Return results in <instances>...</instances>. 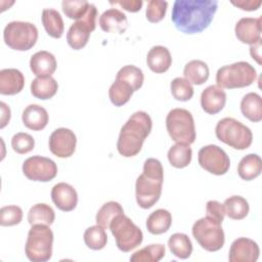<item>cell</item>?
I'll return each mask as SVG.
<instances>
[{"label": "cell", "instance_id": "1", "mask_svg": "<svg viewBox=\"0 0 262 262\" xmlns=\"http://www.w3.org/2000/svg\"><path fill=\"white\" fill-rule=\"evenodd\" d=\"M217 7V0H176L171 19L180 32L198 34L209 27Z\"/></svg>", "mask_w": 262, "mask_h": 262}, {"label": "cell", "instance_id": "2", "mask_svg": "<svg viewBox=\"0 0 262 262\" xmlns=\"http://www.w3.org/2000/svg\"><path fill=\"white\" fill-rule=\"evenodd\" d=\"M152 121L143 111L135 112L121 128L117 141V149L126 158L136 156L142 147L145 138L149 135Z\"/></svg>", "mask_w": 262, "mask_h": 262}, {"label": "cell", "instance_id": "3", "mask_svg": "<svg viewBox=\"0 0 262 262\" xmlns=\"http://www.w3.org/2000/svg\"><path fill=\"white\" fill-rule=\"evenodd\" d=\"M164 181V169L158 159L149 158L143 164V171L135 183V195L142 209L151 208L160 199Z\"/></svg>", "mask_w": 262, "mask_h": 262}, {"label": "cell", "instance_id": "4", "mask_svg": "<svg viewBox=\"0 0 262 262\" xmlns=\"http://www.w3.org/2000/svg\"><path fill=\"white\" fill-rule=\"evenodd\" d=\"M53 232L49 225L34 224L29 230L25 252L33 262H46L52 256Z\"/></svg>", "mask_w": 262, "mask_h": 262}, {"label": "cell", "instance_id": "5", "mask_svg": "<svg viewBox=\"0 0 262 262\" xmlns=\"http://www.w3.org/2000/svg\"><path fill=\"white\" fill-rule=\"evenodd\" d=\"M257 72L247 61H237L221 67L216 73V83L220 88L234 89L250 86L255 82Z\"/></svg>", "mask_w": 262, "mask_h": 262}, {"label": "cell", "instance_id": "6", "mask_svg": "<svg viewBox=\"0 0 262 262\" xmlns=\"http://www.w3.org/2000/svg\"><path fill=\"white\" fill-rule=\"evenodd\" d=\"M215 133L220 141L238 150L248 148L253 141L251 129L233 118L221 119L216 125Z\"/></svg>", "mask_w": 262, "mask_h": 262}, {"label": "cell", "instance_id": "7", "mask_svg": "<svg viewBox=\"0 0 262 262\" xmlns=\"http://www.w3.org/2000/svg\"><path fill=\"white\" fill-rule=\"evenodd\" d=\"M167 131L175 142L191 144L195 140L193 117L185 108H173L166 118Z\"/></svg>", "mask_w": 262, "mask_h": 262}, {"label": "cell", "instance_id": "8", "mask_svg": "<svg viewBox=\"0 0 262 262\" xmlns=\"http://www.w3.org/2000/svg\"><path fill=\"white\" fill-rule=\"evenodd\" d=\"M3 38L5 44L11 49L26 51L36 44L38 40V29L32 23L13 20L5 26Z\"/></svg>", "mask_w": 262, "mask_h": 262}, {"label": "cell", "instance_id": "9", "mask_svg": "<svg viewBox=\"0 0 262 262\" xmlns=\"http://www.w3.org/2000/svg\"><path fill=\"white\" fill-rule=\"evenodd\" d=\"M108 228L115 237L117 247L123 252H130L142 243L143 233L141 229L124 214L115 217Z\"/></svg>", "mask_w": 262, "mask_h": 262}, {"label": "cell", "instance_id": "10", "mask_svg": "<svg viewBox=\"0 0 262 262\" xmlns=\"http://www.w3.org/2000/svg\"><path fill=\"white\" fill-rule=\"evenodd\" d=\"M191 231L195 241L206 251L216 252L224 245L225 236L221 223L208 216L196 220Z\"/></svg>", "mask_w": 262, "mask_h": 262}, {"label": "cell", "instance_id": "11", "mask_svg": "<svg viewBox=\"0 0 262 262\" xmlns=\"http://www.w3.org/2000/svg\"><path fill=\"white\" fill-rule=\"evenodd\" d=\"M96 17L97 8L93 3H90L86 14L71 25L67 33V41L73 49H82L88 43L90 33L96 27Z\"/></svg>", "mask_w": 262, "mask_h": 262}, {"label": "cell", "instance_id": "12", "mask_svg": "<svg viewBox=\"0 0 262 262\" xmlns=\"http://www.w3.org/2000/svg\"><path fill=\"white\" fill-rule=\"evenodd\" d=\"M198 161L203 169L214 175H223L230 167L227 154L215 144L203 146L198 152Z\"/></svg>", "mask_w": 262, "mask_h": 262}, {"label": "cell", "instance_id": "13", "mask_svg": "<svg viewBox=\"0 0 262 262\" xmlns=\"http://www.w3.org/2000/svg\"><path fill=\"white\" fill-rule=\"evenodd\" d=\"M23 173L30 180L47 182L56 176L57 166L49 158L33 156L24 162Z\"/></svg>", "mask_w": 262, "mask_h": 262}, {"label": "cell", "instance_id": "14", "mask_svg": "<svg viewBox=\"0 0 262 262\" xmlns=\"http://www.w3.org/2000/svg\"><path fill=\"white\" fill-rule=\"evenodd\" d=\"M49 149L58 158H69L76 149L77 137L75 133L68 128H57L49 136Z\"/></svg>", "mask_w": 262, "mask_h": 262}, {"label": "cell", "instance_id": "15", "mask_svg": "<svg viewBox=\"0 0 262 262\" xmlns=\"http://www.w3.org/2000/svg\"><path fill=\"white\" fill-rule=\"evenodd\" d=\"M260 249L256 242L248 237L234 239L229 249L228 260L230 262H256Z\"/></svg>", "mask_w": 262, "mask_h": 262}, {"label": "cell", "instance_id": "16", "mask_svg": "<svg viewBox=\"0 0 262 262\" xmlns=\"http://www.w3.org/2000/svg\"><path fill=\"white\" fill-rule=\"evenodd\" d=\"M236 38L245 44L253 45L261 40V17H243L234 28Z\"/></svg>", "mask_w": 262, "mask_h": 262}, {"label": "cell", "instance_id": "17", "mask_svg": "<svg viewBox=\"0 0 262 262\" xmlns=\"http://www.w3.org/2000/svg\"><path fill=\"white\" fill-rule=\"evenodd\" d=\"M51 200L61 211H73L78 204V194L76 189L69 183L59 182L51 189Z\"/></svg>", "mask_w": 262, "mask_h": 262}, {"label": "cell", "instance_id": "18", "mask_svg": "<svg viewBox=\"0 0 262 262\" xmlns=\"http://www.w3.org/2000/svg\"><path fill=\"white\" fill-rule=\"evenodd\" d=\"M226 103L225 91L217 85H210L205 88L201 94V106L210 114L215 115L219 113Z\"/></svg>", "mask_w": 262, "mask_h": 262}, {"label": "cell", "instance_id": "19", "mask_svg": "<svg viewBox=\"0 0 262 262\" xmlns=\"http://www.w3.org/2000/svg\"><path fill=\"white\" fill-rule=\"evenodd\" d=\"M99 26L104 32L123 34L128 27V19L121 10L110 8L99 16Z\"/></svg>", "mask_w": 262, "mask_h": 262}, {"label": "cell", "instance_id": "20", "mask_svg": "<svg viewBox=\"0 0 262 262\" xmlns=\"http://www.w3.org/2000/svg\"><path fill=\"white\" fill-rule=\"evenodd\" d=\"M25 86V77L19 70L3 69L0 71V93L14 95L19 93Z\"/></svg>", "mask_w": 262, "mask_h": 262}, {"label": "cell", "instance_id": "21", "mask_svg": "<svg viewBox=\"0 0 262 262\" xmlns=\"http://www.w3.org/2000/svg\"><path fill=\"white\" fill-rule=\"evenodd\" d=\"M30 68L37 77H48L56 70V59L49 51L41 50L31 56Z\"/></svg>", "mask_w": 262, "mask_h": 262}, {"label": "cell", "instance_id": "22", "mask_svg": "<svg viewBox=\"0 0 262 262\" xmlns=\"http://www.w3.org/2000/svg\"><path fill=\"white\" fill-rule=\"evenodd\" d=\"M21 120L27 128L39 131L46 127L49 116L43 106L39 104H29L23 112Z\"/></svg>", "mask_w": 262, "mask_h": 262}, {"label": "cell", "instance_id": "23", "mask_svg": "<svg viewBox=\"0 0 262 262\" xmlns=\"http://www.w3.org/2000/svg\"><path fill=\"white\" fill-rule=\"evenodd\" d=\"M146 63L148 68L157 73L162 74L169 70L172 63V57L167 47L162 45L152 46L146 56Z\"/></svg>", "mask_w": 262, "mask_h": 262}, {"label": "cell", "instance_id": "24", "mask_svg": "<svg viewBox=\"0 0 262 262\" xmlns=\"http://www.w3.org/2000/svg\"><path fill=\"white\" fill-rule=\"evenodd\" d=\"M241 111L243 115L252 122L262 120V98L256 92L247 93L241 101Z\"/></svg>", "mask_w": 262, "mask_h": 262}, {"label": "cell", "instance_id": "25", "mask_svg": "<svg viewBox=\"0 0 262 262\" xmlns=\"http://www.w3.org/2000/svg\"><path fill=\"white\" fill-rule=\"evenodd\" d=\"M262 171L261 158L256 154L245 156L238 163L237 173L239 177L246 181L253 180L258 177Z\"/></svg>", "mask_w": 262, "mask_h": 262}, {"label": "cell", "instance_id": "26", "mask_svg": "<svg viewBox=\"0 0 262 262\" xmlns=\"http://www.w3.org/2000/svg\"><path fill=\"white\" fill-rule=\"evenodd\" d=\"M58 89V84L51 76L37 77L31 83V93L36 98L45 100L55 95Z\"/></svg>", "mask_w": 262, "mask_h": 262}, {"label": "cell", "instance_id": "27", "mask_svg": "<svg viewBox=\"0 0 262 262\" xmlns=\"http://www.w3.org/2000/svg\"><path fill=\"white\" fill-rule=\"evenodd\" d=\"M172 224V215L168 210L158 209L146 219V228L151 234H162L169 230Z\"/></svg>", "mask_w": 262, "mask_h": 262}, {"label": "cell", "instance_id": "28", "mask_svg": "<svg viewBox=\"0 0 262 262\" xmlns=\"http://www.w3.org/2000/svg\"><path fill=\"white\" fill-rule=\"evenodd\" d=\"M209 68L208 64L200 59H193L188 61L183 70L184 79H186L190 84L202 85L209 78Z\"/></svg>", "mask_w": 262, "mask_h": 262}, {"label": "cell", "instance_id": "29", "mask_svg": "<svg viewBox=\"0 0 262 262\" xmlns=\"http://www.w3.org/2000/svg\"><path fill=\"white\" fill-rule=\"evenodd\" d=\"M42 24L47 34L53 38H60L64 25L60 13L53 8H45L42 11Z\"/></svg>", "mask_w": 262, "mask_h": 262}, {"label": "cell", "instance_id": "30", "mask_svg": "<svg viewBox=\"0 0 262 262\" xmlns=\"http://www.w3.org/2000/svg\"><path fill=\"white\" fill-rule=\"evenodd\" d=\"M171 253L180 259H187L192 253V244L189 237L182 232L173 233L168 239Z\"/></svg>", "mask_w": 262, "mask_h": 262}, {"label": "cell", "instance_id": "31", "mask_svg": "<svg viewBox=\"0 0 262 262\" xmlns=\"http://www.w3.org/2000/svg\"><path fill=\"white\" fill-rule=\"evenodd\" d=\"M167 157L173 167L181 169L188 166L191 162L192 150L189 144L176 142V144L172 145L168 150Z\"/></svg>", "mask_w": 262, "mask_h": 262}, {"label": "cell", "instance_id": "32", "mask_svg": "<svg viewBox=\"0 0 262 262\" xmlns=\"http://www.w3.org/2000/svg\"><path fill=\"white\" fill-rule=\"evenodd\" d=\"M225 215L233 220L244 219L250 210L248 201L241 195H231L223 203Z\"/></svg>", "mask_w": 262, "mask_h": 262}, {"label": "cell", "instance_id": "33", "mask_svg": "<svg viewBox=\"0 0 262 262\" xmlns=\"http://www.w3.org/2000/svg\"><path fill=\"white\" fill-rule=\"evenodd\" d=\"M55 219V213L53 209L44 203L34 205L28 213V221L31 225L34 224H46L51 225Z\"/></svg>", "mask_w": 262, "mask_h": 262}, {"label": "cell", "instance_id": "34", "mask_svg": "<svg viewBox=\"0 0 262 262\" xmlns=\"http://www.w3.org/2000/svg\"><path fill=\"white\" fill-rule=\"evenodd\" d=\"M166 253V248L162 244H151L138 251L130 257L132 262H158Z\"/></svg>", "mask_w": 262, "mask_h": 262}, {"label": "cell", "instance_id": "35", "mask_svg": "<svg viewBox=\"0 0 262 262\" xmlns=\"http://www.w3.org/2000/svg\"><path fill=\"white\" fill-rule=\"evenodd\" d=\"M121 214H124L122 206L118 202L110 201L103 204L97 211L95 220L97 225L101 226L104 229H107L110 227V223L112 222V220Z\"/></svg>", "mask_w": 262, "mask_h": 262}, {"label": "cell", "instance_id": "36", "mask_svg": "<svg viewBox=\"0 0 262 262\" xmlns=\"http://www.w3.org/2000/svg\"><path fill=\"white\" fill-rule=\"evenodd\" d=\"M116 79L127 83L128 85L131 86L133 91H136L142 86L144 76L141 69L133 64H128V66H124L119 70V72L117 73Z\"/></svg>", "mask_w": 262, "mask_h": 262}, {"label": "cell", "instance_id": "37", "mask_svg": "<svg viewBox=\"0 0 262 262\" xmlns=\"http://www.w3.org/2000/svg\"><path fill=\"white\" fill-rule=\"evenodd\" d=\"M133 89L127 83L121 80H115L108 90V96L112 103L116 106H122L129 101L133 94Z\"/></svg>", "mask_w": 262, "mask_h": 262}, {"label": "cell", "instance_id": "38", "mask_svg": "<svg viewBox=\"0 0 262 262\" xmlns=\"http://www.w3.org/2000/svg\"><path fill=\"white\" fill-rule=\"evenodd\" d=\"M85 245L91 250H101L106 246L107 234L105 229L99 225L88 227L84 232Z\"/></svg>", "mask_w": 262, "mask_h": 262}, {"label": "cell", "instance_id": "39", "mask_svg": "<svg viewBox=\"0 0 262 262\" xmlns=\"http://www.w3.org/2000/svg\"><path fill=\"white\" fill-rule=\"evenodd\" d=\"M170 89L173 97L179 101H187L193 96V87L186 79L181 77L172 80Z\"/></svg>", "mask_w": 262, "mask_h": 262}, {"label": "cell", "instance_id": "40", "mask_svg": "<svg viewBox=\"0 0 262 262\" xmlns=\"http://www.w3.org/2000/svg\"><path fill=\"white\" fill-rule=\"evenodd\" d=\"M89 2L85 0H63L61 2L62 11L64 14L72 19H80L82 18L89 7Z\"/></svg>", "mask_w": 262, "mask_h": 262}, {"label": "cell", "instance_id": "41", "mask_svg": "<svg viewBox=\"0 0 262 262\" xmlns=\"http://www.w3.org/2000/svg\"><path fill=\"white\" fill-rule=\"evenodd\" d=\"M23 219V210L18 206H4L0 209L1 226H12L18 224Z\"/></svg>", "mask_w": 262, "mask_h": 262}, {"label": "cell", "instance_id": "42", "mask_svg": "<svg viewBox=\"0 0 262 262\" xmlns=\"http://www.w3.org/2000/svg\"><path fill=\"white\" fill-rule=\"evenodd\" d=\"M35 146V140L32 135L25 133V132H18L14 134L11 138V147L12 149L20 155L30 152L33 150Z\"/></svg>", "mask_w": 262, "mask_h": 262}, {"label": "cell", "instance_id": "43", "mask_svg": "<svg viewBox=\"0 0 262 262\" xmlns=\"http://www.w3.org/2000/svg\"><path fill=\"white\" fill-rule=\"evenodd\" d=\"M168 7L167 1L162 0H150L147 3L145 15L148 21L158 23L165 17Z\"/></svg>", "mask_w": 262, "mask_h": 262}, {"label": "cell", "instance_id": "44", "mask_svg": "<svg viewBox=\"0 0 262 262\" xmlns=\"http://www.w3.org/2000/svg\"><path fill=\"white\" fill-rule=\"evenodd\" d=\"M206 213L207 216L218 221L219 223H222L225 217V209L223 204L219 203L218 201L211 200L208 201L206 204Z\"/></svg>", "mask_w": 262, "mask_h": 262}, {"label": "cell", "instance_id": "45", "mask_svg": "<svg viewBox=\"0 0 262 262\" xmlns=\"http://www.w3.org/2000/svg\"><path fill=\"white\" fill-rule=\"evenodd\" d=\"M110 4L120 5L127 11L137 12L141 9L143 2L141 0H120V1H110Z\"/></svg>", "mask_w": 262, "mask_h": 262}, {"label": "cell", "instance_id": "46", "mask_svg": "<svg viewBox=\"0 0 262 262\" xmlns=\"http://www.w3.org/2000/svg\"><path fill=\"white\" fill-rule=\"evenodd\" d=\"M231 4L239 7L243 10L247 11H253L257 10L260 5L261 1H255V0H239V1H231Z\"/></svg>", "mask_w": 262, "mask_h": 262}, {"label": "cell", "instance_id": "47", "mask_svg": "<svg viewBox=\"0 0 262 262\" xmlns=\"http://www.w3.org/2000/svg\"><path fill=\"white\" fill-rule=\"evenodd\" d=\"M0 105H1V112H2L0 128H4L7 125V123L9 122V120H10V108L3 101L0 102Z\"/></svg>", "mask_w": 262, "mask_h": 262}, {"label": "cell", "instance_id": "48", "mask_svg": "<svg viewBox=\"0 0 262 262\" xmlns=\"http://www.w3.org/2000/svg\"><path fill=\"white\" fill-rule=\"evenodd\" d=\"M261 40H259L257 43L251 45L250 47V53H251V56L259 63L261 64Z\"/></svg>", "mask_w": 262, "mask_h": 262}]
</instances>
